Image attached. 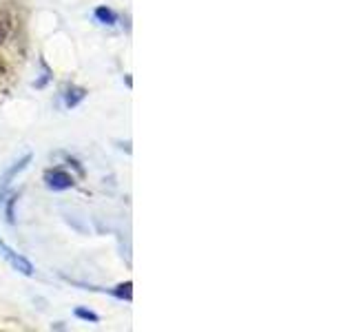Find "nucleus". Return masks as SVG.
<instances>
[{
  "mask_svg": "<svg viewBox=\"0 0 354 332\" xmlns=\"http://www.w3.org/2000/svg\"><path fill=\"white\" fill-rule=\"evenodd\" d=\"M0 255H3V257L9 261V266H11L14 270H18V273H22V275H27V277L33 275V264L25 257V255L16 252L5 239H0Z\"/></svg>",
  "mask_w": 354,
  "mask_h": 332,
  "instance_id": "nucleus-1",
  "label": "nucleus"
},
{
  "mask_svg": "<svg viewBox=\"0 0 354 332\" xmlns=\"http://www.w3.org/2000/svg\"><path fill=\"white\" fill-rule=\"evenodd\" d=\"M33 160V155L31 153H27V155H22V158L18 160V162H14L9 166V169L0 175V197H5V193L9 191V186H11V182L16 180V175H20L22 171L27 169L29 166V162Z\"/></svg>",
  "mask_w": 354,
  "mask_h": 332,
  "instance_id": "nucleus-2",
  "label": "nucleus"
},
{
  "mask_svg": "<svg viewBox=\"0 0 354 332\" xmlns=\"http://www.w3.org/2000/svg\"><path fill=\"white\" fill-rule=\"evenodd\" d=\"M44 184L51 191H66V188H71L75 184V180L64 169H49L44 171Z\"/></svg>",
  "mask_w": 354,
  "mask_h": 332,
  "instance_id": "nucleus-3",
  "label": "nucleus"
},
{
  "mask_svg": "<svg viewBox=\"0 0 354 332\" xmlns=\"http://www.w3.org/2000/svg\"><path fill=\"white\" fill-rule=\"evenodd\" d=\"M95 18L102 22V25H115V22H118V14L113 9H109V7H97L95 9Z\"/></svg>",
  "mask_w": 354,
  "mask_h": 332,
  "instance_id": "nucleus-4",
  "label": "nucleus"
},
{
  "mask_svg": "<svg viewBox=\"0 0 354 332\" xmlns=\"http://www.w3.org/2000/svg\"><path fill=\"white\" fill-rule=\"evenodd\" d=\"M84 98H86V91H84V89L71 86L69 91L64 93V104H66V107H75V104L80 102V100H84Z\"/></svg>",
  "mask_w": 354,
  "mask_h": 332,
  "instance_id": "nucleus-5",
  "label": "nucleus"
},
{
  "mask_svg": "<svg viewBox=\"0 0 354 332\" xmlns=\"http://www.w3.org/2000/svg\"><path fill=\"white\" fill-rule=\"evenodd\" d=\"M111 293H113L118 299H127V302H131V299H133V284H131V282L118 284Z\"/></svg>",
  "mask_w": 354,
  "mask_h": 332,
  "instance_id": "nucleus-6",
  "label": "nucleus"
},
{
  "mask_svg": "<svg viewBox=\"0 0 354 332\" xmlns=\"http://www.w3.org/2000/svg\"><path fill=\"white\" fill-rule=\"evenodd\" d=\"M9 33H11V18L0 14V42H5L9 38Z\"/></svg>",
  "mask_w": 354,
  "mask_h": 332,
  "instance_id": "nucleus-7",
  "label": "nucleus"
},
{
  "mask_svg": "<svg viewBox=\"0 0 354 332\" xmlns=\"http://www.w3.org/2000/svg\"><path fill=\"white\" fill-rule=\"evenodd\" d=\"M75 317H80L84 321H93V324H97L100 317L95 313H91V310H84V308H75Z\"/></svg>",
  "mask_w": 354,
  "mask_h": 332,
  "instance_id": "nucleus-8",
  "label": "nucleus"
}]
</instances>
